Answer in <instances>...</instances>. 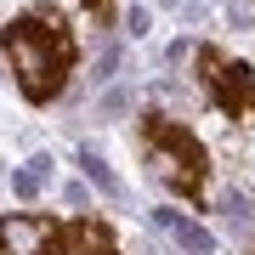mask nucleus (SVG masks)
Returning <instances> with one entry per match:
<instances>
[{
	"instance_id": "obj_1",
	"label": "nucleus",
	"mask_w": 255,
	"mask_h": 255,
	"mask_svg": "<svg viewBox=\"0 0 255 255\" xmlns=\"http://www.w3.org/2000/svg\"><path fill=\"white\" fill-rule=\"evenodd\" d=\"M0 51H6L11 74H17V91L23 102L46 108V102L63 97L74 63H80V40H74L68 17L57 6H28L17 11L6 28H0Z\"/></svg>"
},
{
	"instance_id": "obj_2",
	"label": "nucleus",
	"mask_w": 255,
	"mask_h": 255,
	"mask_svg": "<svg viewBox=\"0 0 255 255\" xmlns=\"http://www.w3.org/2000/svg\"><path fill=\"white\" fill-rule=\"evenodd\" d=\"M136 142H142L147 170H153L159 182L176 193V199L204 204V187H210V153H204V142L193 136L187 125H176V119H164V114H142Z\"/></svg>"
},
{
	"instance_id": "obj_3",
	"label": "nucleus",
	"mask_w": 255,
	"mask_h": 255,
	"mask_svg": "<svg viewBox=\"0 0 255 255\" xmlns=\"http://www.w3.org/2000/svg\"><path fill=\"white\" fill-rule=\"evenodd\" d=\"M199 80H204V97L227 119H255V74H250V63L227 57L221 46H199Z\"/></svg>"
},
{
	"instance_id": "obj_4",
	"label": "nucleus",
	"mask_w": 255,
	"mask_h": 255,
	"mask_svg": "<svg viewBox=\"0 0 255 255\" xmlns=\"http://www.w3.org/2000/svg\"><path fill=\"white\" fill-rule=\"evenodd\" d=\"M0 255H63V221L46 210L0 216Z\"/></svg>"
},
{
	"instance_id": "obj_5",
	"label": "nucleus",
	"mask_w": 255,
	"mask_h": 255,
	"mask_svg": "<svg viewBox=\"0 0 255 255\" xmlns=\"http://www.w3.org/2000/svg\"><path fill=\"white\" fill-rule=\"evenodd\" d=\"M63 255H119L114 227L102 216H74L63 221Z\"/></svg>"
},
{
	"instance_id": "obj_6",
	"label": "nucleus",
	"mask_w": 255,
	"mask_h": 255,
	"mask_svg": "<svg viewBox=\"0 0 255 255\" xmlns=\"http://www.w3.org/2000/svg\"><path fill=\"white\" fill-rule=\"evenodd\" d=\"M85 11H91L97 23H108V17H114V0H85Z\"/></svg>"
}]
</instances>
